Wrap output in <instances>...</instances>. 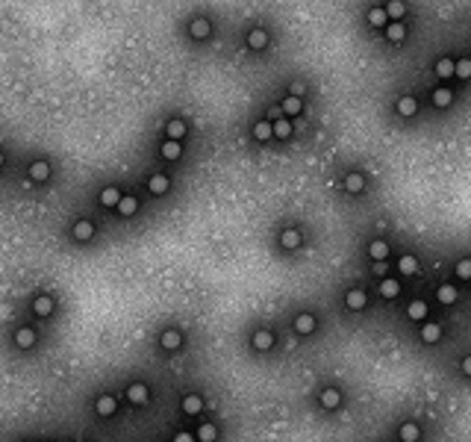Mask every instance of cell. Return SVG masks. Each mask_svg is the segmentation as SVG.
I'll return each instance as SVG.
<instances>
[{
  "instance_id": "6da1fadb",
  "label": "cell",
  "mask_w": 471,
  "mask_h": 442,
  "mask_svg": "<svg viewBox=\"0 0 471 442\" xmlns=\"http://www.w3.org/2000/svg\"><path fill=\"white\" fill-rule=\"evenodd\" d=\"M165 136H168L171 142H180V139L186 136V121H180V118L168 121V127H165Z\"/></svg>"
},
{
  "instance_id": "7a4b0ae2",
  "label": "cell",
  "mask_w": 471,
  "mask_h": 442,
  "mask_svg": "<svg viewBox=\"0 0 471 442\" xmlns=\"http://www.w3.org/2000/svg\"><path fill=\"white\" fill-rule=\"evenodd\" d=\"M94 407H97V413H100V416H112V413L118 410V401H115V395H100Z\"/></svg>"
},
{
  "instance_id": "3957f363",
  "label": "cell",
  "mask_w": 471,
  "mask_h": 442,
  "mask_svg": "<svg viewBox=\"0 0 471 442\" xmlns=\"http://www.w3.org/2000/svg\"><path fill=\"white\" fill-rule=\"evenodd\" d=\"M30 177H33L35 183H41V180L50 177V165H47V159H35L33 165H30Z\"/></svg>"
},
{
  "instance_id": "277c9868",
  "label": "cell",
  "mask_w": 471,
  "mask_h": 442,
  "mask_svg": "<svg viewBox=\"0 0 471 442\" xmlns=\"http://www.w3.org/2000/svg\"><path fill=\"white\" fill-rule=\"evenodd\" d=\"M188 33H191L195 38H206L212 33V24L206 21V18H195V21H191V27H188Z\"/></svg>"
},
{
  "instance_id": "5b68a950",
  "label": "cell",
  "mask_w": 471,
  "mask_h": 442,
  "mask_svg": "<svg viewBox=\"0 0 471 442\" xmlns=\"http://www.w3.org/2000/svg\"><path fill=\"white\" fill-rule=\"evenodd\" d=\"M280 245H283V248H289V251H292V248H297V245H301V230L286 227L280 233Z\"/></svg>"
},
{
  "instance_id": "8992f818",
  "label": "cell",
  "mask_w": 471,
  "mask_h": 442,
  "mask_svg": "<svg viewBox=\"0 0 471 442\" xmlns=\"http://www.w3.org/2000/svg\"><path fill=\"white\" fill-rule=\"evenodd\" d=\"M294 330H297V333H312V330H315V319H312V315H309V312H301V315H297V319H294Z\"/></svg>"
},
{
  "instance_id": "52a82bcc",
  "label": "cell",
  "mask_w": 471,
  "mask_h": 442,
  "mask_svg": "<svg viewBox=\"0 0 471 442\" xmlns=\"http://www.w3.org/2000/svg\"><path fill=\"white\" fill-rule=\"evenodd\" d=\"M127 395H130V401H133V404H147V398H151L144 383H133V386L127 389Z\"/></svg>"
},
{
  "instance_id": "ba28073f",
  "label": "cell",
  "mask_w": 471,
  "mask_h": 442,
  "mask_svg": "<svg viewBox=\"0 0 471 442\" xmlns=\"http://www.w3.org/2000/svg\"><path fill=\"white\" fill-rule=\"evenodd\" d=\"M180 342H183V336L177 333V330H165V333L159 336V345H162L165 351H177V348H180Z\"/></svg>"
},
{
  "instance_id": "9c48e42d",
  "label": "cell",
  "mask_w": 471,
  "mask_h": 442,
  "mask_svg": "<svg viewBox=\"0 0 471 442\" xmlns=\"http://www.w3.org/2000/svg\"><path fill=\"white\" fill-rule=\"evenodd\" d=\"M71 233H74V239L85 242V239H92V236H94V224H92V221H77Z\"/></svg>"
},
{
  "instance_id": "30bf717a",
  "label": "cell",
  "mask_w": 471,
  "mask_h": 442,
  "mask_svg": "<svg viewBox=\"0 0 471 442\" xmlns=\"http://www.w3.org/2000/svg\"><path fill=\"white\" fill-rule=\"evenodd\" d=\"M200 410H203L200 395H186V398H183V413H186V416H198Z\"/></svg>"
},
{
  "instance_id": "8fae6325",
  "label": "cell",
  "mask_w": 471,
  "mask_h": 442,
  "mask_svg": "<svg viewBox=\"0 0 471 442\" xmlns=\"http://www.w3.org/2000/svg\"><path fill=\"white\" fill-rule=\"evenodd\" d=\"M368 254H371V260H377V263H383L389 257V245L383 239H374L371 245H368Z\"/></svg>"
},
{
  "instance_id": "7c38bea8",
  "label": "cell",
  "mask_w": 471,
  "mask_h": 442,
  "mask_svg": "<svg viewBox=\"0 0 471 442\" xmlns=\"http://www.w3.org/2000/svg\"><path fill=\"white\" fill-rule=\"evenodd\" d=\"M380 295H383V298H398V295H400V283L395 280V277H386V280L380 283Z\"/></svg>"
},
{
  "instance_id": "4fadbf2b",
  "label": "cell",
  "mask_w": 471,
  "mask_h": 442,
  "mask_svg": "<svg viewBox=\"0 0 471 442\" xmlns=\"http://www.w3.org/2000/svg\"><path fill=\"white\" fill-rule=\"evenodd\" d=\"M345 304H348L351 310H362L368 301H365V292H359V289H351V292L345 295Z\"/></svg>"
},
{
  "instance_id": "5bb4252c",
  "label": "cell",
  "mask_w": 471,
  "mask_h": 442,
  "mask_svg": "<svg viewBox=\"0 0 471 442\" xmlns=\"http://www.w3.org/2000/svg\"><path fill=\"white\" fill-rule=\"evenodd\" d=\"M406 315H410L412 322H424L427 319V304L424 301H412L410 307H406Z\"/></svg>"
},
{
  "instance_id": "9a60e30c",
  "label": "cell",
  "mask_w": 471,
  "mask_h": 442,
  "mask_svg": "<svg viewBox=\"0 0 471 442\" xmlns=\"http://www.w3.org/2000/svg\"><path fill=\"white\" fill-rule=\"evenodd\" d=\"M339 401H341V392H339V389H333V386H327V389L321 392V404L327 407V410L339 407Z\"/></svg>"
},
{
  "instance_id": "2e32d148",
  "label": "cell",
  "mask_w": 471,
  "mask_h": 442,
  "mask_svg": "<svg viewBox=\"0 0 471 442\" xmlns=\"http://www.w3.org/2000/svg\"><path fill=\"white\" fill-rule=\"evenodd\" d=\"M271 345H274V336H271L268 330H256V333H253V348H259V351H268Z\"/></svg>"
},
{
  "instance_id": "e0dca14e",
  "label": "cell",
  "mask_w": 471,
  "mask_h": 442,
  "mask_svg": "<svg viewBox=\"0 0 471 442\" xmlns=\"http://www.w3.org/2000/svg\"><path fill=\"white\" fill-rule=\"evenodd\" d=\"M247 45H250L253 50H262L265 45H268V33H265V30H253V33L247 36Z\"/></svg>"
},
{
  "instance_id": "ac0fdd59",
  "label": "cell",
  "mask_w": 471,
  "mask_h": 442,
  "mask_svg": "<svg viewBox=\"0 0 471 442\" xmlns=\"http://www.w3.org/2000/svg\"><path fill=\"white\" fill-rule=\"evenodd\" d=\"M415 109H418V103H415V97H400L398 100V112L403 115V118H410V115H415Z\"/></svg>"
},
{
  "instance_id": "d6986e66",
  "label": "cell",
  "mask_w": 471,
  "mask_h": 442,
  "mask_svg": "<svg viewBox=\"0 0 471 442\" xmlns=\"http://www.w3.org/2000/svg\"><path fill=\"white\" fill-rule=\"evenodd\" d=\"M421 436V430H418V425H412V422H406V425H400V442H415Z\"/></svg>"
},
{
  "instance_id": "ffe728a7",
  "label": "cell",
  "mask_w": 471,
  "mask_h": 442,
  "mask_svg": "<svg viewBox=\"0 0 471 442\" xmlns=\"http://www.w3.org/2000/svg\"><path fill=\"white\" fill-rule=\"evenodd\" d=\"M301 109H304V100H301V97L289 95L286 100H283V112H286V115H297Z\"/></svg>"
},
{
  "instance_id": "44dd1931",
  "label": "cell",
  "mask_w": 471,
  "mask_h": 442,
  "mask_svg": "<svg viewBox=\"0 0 471 442\" xmlns=\"http://www.w3.org/2000/svg\"><path fill=\"white\" fill-rule=\"evenodd\" d=\"M271 130H274L277 139H289V136H292V124H289L286 118H277L274 124H271Z\"/></svg>"
},
{
  "instance_id": "7402d4cb",
  "label": "cell",
  "mask_w": 471,
  "mask_h": 442,
  "mask_svg": "<svg viewBox=\"0 0 471 442\" xmlns=\"http://www.w3.org/2000/svg\"><path fill=\"white\" fill-rule=\"evenodd\" d=\"M398 268H400V275H415L418 260H415L412 254H403V257H400V263H398Z\"/></svg>"
},
{
  "instance_id": "603a6c76",
  "label": "cell",
  "mask_w": 471,
  "mask_h": 442,
  "mask_svg": "<svg viewBox=\"0 0 471 442\" xmlns=\"http://www.w3.org/2000/svg\"><path fill=\"white\" fill-rule=\"evenodd\" d=\"M147 189H151L153 195H162V192H168V177H165V174H153L151 183H147Z\"/></svg>"
},
{
  "instance_id": "cb8c5ba5",
  "label": "cell",
  "mask_w": 471,
  "mask_h": 442,
  "mask_svg": "<svg viewBox=\"0 0 471 442\" xmlns=\"http://www.w3.org/2000/svg\"><path fill=\"white\" fill-rule=\"evenodd\" d=\"M118 201H121V195H118L115 186H106V189L100 192V203H103V206H118Z\"/></svg>"
},
{
  "instance_id": "d4e9b609",
  "label": "cell",
  "mask_w": 471,
  "mask_h": 442,
  "mask_svg": "<svg viewBox=\"0 0 471 442\" xmlns=\"http://www.w3.org/2000/svg\"><path fill=\"white\" fill-rule=\"evenodd\" d=\"M439 336H442V327H439V324H424V327H421V339H424V342L433 345V342H439Z\"/></svg>"
},
{
  "instance_id": "484cf974",
  "label": "cell",
  "mask_w": 471,
  "mask_h": 442,
  "mask_svg": "<svg viewBox=\"0 0 471 442\" xmlns=\"http://www.w3.org/2000/svg\"><path fill=\"white\" fill-rule=\"evenodd\" d=\"M345 189H348V192H362L365 189L362 174H356V171H353V174H348V177H345Z\"/></svg>"
},
{
  "instance_id": "4316f807",
  "label": "cell",
  "mask_w": 471,
  "mask_h": 442,
  "mask_svg": "<svg viewBox=\"0 0 471 442\" xmlns=\"http://www.w3.org/2000/svg\"><path fill=\"white\" fill-rule=\"evenodd\" d=\"M15 342L21 348H33V342H35V333L30 330V327H21L18 333H15Z\"/></svg>"
},
{
  "instance_id": "83f0119b",
  "label": "cell",
  "mask_w": 471,
  "mask_h": 442,
  "mask_svg": "<svg viewBox=\"0 0 471 442\" xmlns=\"http://www.w3.org/2000/svg\"><path fill=\"white\" fill-rule=\"evenodd\" d=\"M33 310L38 312V315H50V312H53V298H47V295H41V298H35Z\"/></svg>"
},
{
  "instance_id": "f1b7e54d",
  "label": "cell",
  "mask_w": 471,
  "mask_h": 442,
  "mask_svg": "<svg viewBox=\"0 0 471 442\" xmlns=\"http://www.w3.org/2000/svg\"><path fill=\"white\" fill-rule=\"evenodd\" d=\"M454 68H457V62H451L447 56L436 62V74H439V77H454Z\"/></svg>"
},
{
  "instance_id": "f546056e",
  "label": "cell",
  "mask_w": 471,
  "mask_h": 442,
  "mask_svg": "<svg viewBox=\"0 0 471 442\" xmlns=\"http://www.w3.org/2000/svg\"><path fill=\"white\" fill-rule=\"evenodd\" d=\"M451 100H454L451 89H436V92H433V103H436V107H451Z\"/></svg>"
},
{
  "instance_id": "4dcf8cb0",
  "label": "cell",
  "mask_w": 471,
  "mask_h": 442,
  "mask_svg": "<svg viewBox=\"0 0 471 442\" xmlns=\"http://www.w3.org/2000/svg\"><path fill=\"white\" fill-rule=\"evenodd\" d=\"M115 209H118L121 215H133L136 209H139V203H136V198H121Z\"/></svg>"
},
{
  "instance_id": "1f68e13d",
  "label": "cell",
  "mask_w": 471,
  "mask_h": 442,
  "mask_svg": "<svg viewBox=\"0 0 471 442\" xmlns=\"http://www.w3.org/2000/svg\"><path fill=\"white\" fill-rule=\"evenodd\" d=\"M436 298L442 301V304H454V301H457V289L454 286H439V292H436Z\"/></svg>"
},
{
  "instance_id": "d6a6232c",
  "label": "cell",
  "mask_w": 471,
  "mask_h": 442,
  "mask_svg": "<svg viewBox=\"0 0 471 442\" xmlns=\"http://www.w3.org/2000/svg\"><path fill=\"white\" fill-rule=\"evenodd\" d=\"M386 21H389L386 9H377V6H374V9L368 12V24H371V27H383V24H386Z\"/></svg>"
},
{
  "instance_id": "836d02e7",
  "label": "cell",
  "mask_w": 471,
  "mask_h": 442,
  "mask_svg": "<svg viewBox=\"0 0 471 442\" xmlns=\"http://www.w3.org/2000/svg\"><path fill=\"white\" fill-rule=\"evenodd\" d=\"M180 151H183V148H180V142H171V139H168V142H162V156H165V159H177V156H180Z\"/></svg>"
},
{
  "instance_id": "e575fe53",
  "label": "cell",
  "mask_w": 471,
  "mask_h": 442,
  "mask_svg": "<svg viewBox=\"0 0 471 442\" xmlns=\"http://www.w3.org/2000/svg\"><path fill=\"white\" fill-rule=\"evenodd\" d=\"M253 136H256L259 142H265V139H271V136H274V130H271L268 121H259L256 127H253Z\"/></svg>"
},
{
  "instance_id": "d590c367",
  "label": "cell",
  "mask_w": 471,
  "mask_h": 442,
  "mask_svg": "<svg viewBox=\"0 0 471 442\" xmlns=\"http://www.w3.org/2000/svg\"><path fill=\"white\" fill-rule=\"evenodd\" d=\"M215 436H218L215 425H209V422H206V425H200V430H198V439H200V442H212Z\"/></svg>"
},
{
  "instance_id": "8d00e7d4",
  "label": "cell",
  "mask_w": 471,
  "mask_h": 442,
  "mask_svg": "<svg viewBox=\"0 0 471 442\" xmlns=\"http://www.w3.org/2000/svg\"><path fill=\"white\" fill-rule=\"evenodd\" d=\"M386 38H389V41H400V38H403V24H400V21H395V24H389V30H386Z\"/></svg>"
},
{
  "instance_id": "74e56055",
  "label": "cell",
  "mask_w": 471,
  "mask_h": 442,
  "mask_svg": "<svg viewBox=\"0 0 471 442\" xmlns=\"http://www.w3.org/2000/svg\"><path fill=\"white\" fill-rule=\"evenodd\" d=\"M454 74L462 77V80H468V77H471V59H459L457 68H454Z\"/></svg>"
},
{
  "instance_id": "f35d334b",
  "label": "cell",
  "mask_w": 471,
  "mask_h": 442,
  "mask_svg": "<svg viewBox=\"0 0 471 442\" xmlns=\"http://www.w3.org/2000/svg\"><path fill=\"white\" fill-rule=\"evenodd\" d=\"M457 277L471 280V260H459V263H457Z\"/></svg>"
},
{
  "instance_id": "ab89813d",
  "label": "cell",
  "mask_w": 471,
  "mask_h": 442,
  "mask_svg": "<svg viewBox=\"0 0 471 442\" xmlns=\"http://www.w3.org/2000/svg\"><path fill=\"white\" fill-rule=\"evenodd\" d=\"M386 15H389V18H400V15H403V3H389Z\"/></svg>"
},
{
  "instance_id": "60d3db41",
  "label": "cell",
  "mask_w": 471,
  "mask_h": 442,
  "mask_svg": "<svg viewBox=\"0 0 471 442\" xmlns=\"http://www.w3.org/2000/svg\"><path fill=\"white\" fill-rule=\"evenodd\" d=\"M174 442H195V436H191V433H186V430H183V433H177V436H174Z\"/></svg>"
},
{
  "instance_id": "b9f144b4",
  "label": "cell",
  "mask_w": 471,
  "mask_h": 442,
  "mask_svg": "<svg viewBox=\"0 0 471 442\" xmlns=\"http://www.w3.org/2000/svg\"><path fill=\"white\" fill-rule=\"evenodd\" d=\"M462 371H465V374H471V357L462 360Z\"/></svg>"
},
{
  "instance_id": "7bdbcfd3",
  "label": "cell",
  "mask_w": 471,
  "mask_h": 442,
  "mask_svg": "<svg viewBox=\"0 0 471 442\" xmlns=\"http://www.w3.org/2000/svg\"><path fill=\"white\" fill-rule=\"evenodd\" d=\"M0 165H3V154H0Z\"/></svg>"
},
{
  "instance_id": "ee69618b",
  "label": "cell",
  "mask_w": 471,
  "mask_h": 442,
  "mask_svg": "<svg viewBox=\"0 0 471 442\" xmlns=\"http://www.w3.org/2000/svg\"><path fill=\"white\" fill-rule=\"evenodd\" d=\"M80 442H82V439H80Z\"/></svg>"
}]
</instances>
